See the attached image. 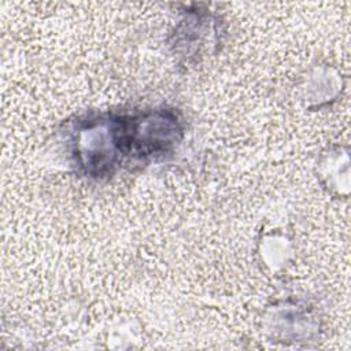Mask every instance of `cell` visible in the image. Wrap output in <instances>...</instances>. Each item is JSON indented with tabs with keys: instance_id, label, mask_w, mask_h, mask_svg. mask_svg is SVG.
<instances>
[{
	"instance_id": "obj_1",
	"label": "cell",
	"mask_w": 351,
	"mask_h": 351,
	"mask_svg": "<svg viewBox=\"0 0 351 351\" xmlns=\"http://www.w3.org/2000/svg\"><path fill=\"white\" fill-rule=\"evenodd\" d=\"M67 145L71 163L77 173L89 178L103 180L122 167L115 112H93L78 117L70 123Z\"/></svg>"
}]
</instances>
